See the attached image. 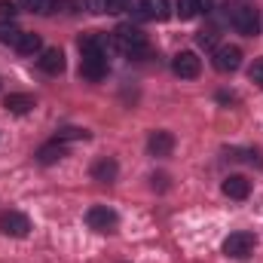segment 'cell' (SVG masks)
Wrapping results in <instances>:
<instances>
[{
    "mask_svg": "<svg viewBox=\"0 0 263 263\" xmlns=\"http://www.w3.org/2000/svg\"><path fill=\"white\" fill-rule=\"evenodd\" d=\"M114 46L120 49V52H126V55H141V52H147V34L138 28V25H120L117 31H114Z\"/></svg>",
    "mask_w": 263,
    "mask_h": 263,
    "instance_id": "6da1fadb",
    "label": "cell"
},
{
    "mask_svg": "<svg viewBox=\"0 0 263 263\" xmlns=\"http://www.w3.org/2000/svg\"><path fill=\"white\" fill-rule=\"evenodd\" d=\"M254 248H257V239H254V233H248V230L230 233V236L223 239V254L233 257V260H248V257L254 254Z\"/></svg>",
    "mask_w": 263,
    "mask_h": 263,
    "instance_id": "7a4b0ae2",
    "label": "cell"
},
{
    "mask_svg": "<svg viewBox=\"0 0 263 263\" xmlns=\"http://www.w3.org/2000/svg\"><path fill=\"white\" fill-rule=\"evenodd\" d=\"M86 223H89V230H95V233H114V230L120 227V217H117L114 208L95 205V208L86 211Z\"/></svg>",
    "mask_w": 263,
    "mask_h": 263,
    "instance_id": "3957f363",
    "label": "cell"
},
{
    "mask_svg": "<svg viewBox=\"0 0 263 263\" xmlns=\"http://www.w3.org/2000/svg\"><path fill=\"white\" fill-rule=\"evenodd\" d=\"M233 28H236L239 34H245V37H254V34L260 31V15H257V9H254V6H236V9H233Z\"/></svg>",
    "mask_w": 263,
    "mask_h": 263,
    "instance_id": "277c9868",
    "label": "cell"
},
{
    "mask_svg": "<svg viewBox=\"0 0 263 263\" xmlns=\"http://www.w3.org/2000/svg\"><path fill=\"white\" fill-rule=\"evenodd\" d=\"M28 230H31V220H28L22 211H3V214H0V233H3V236L25 239Z\"/></svg>",
    "mask_w": 263,
    "mask_h": 263,
    "instance_id": "5b68a950",
    "label": "cell"
},
{
    "mask_svg": "<svg viewBox=\"0 0 263 263\" xmlns=\"http://www.w3.org/2000/svg\"><path fill=\"white\" fill-rule=\"evenodd\" d=\"M211 65L217 67L220 73H233V70H239V65H242V49H239V46L223 43V46H217V49H214Z\"/></svg>",
    "mask_w": 263,
    "mask_h": 263,
    "instance_id": "8992f818",
    "label": "cell"
},
{
    "mask_svg": "<svg viewBox=\"0 0 263 263\" xmlns=\"http://www.w3.org/2000/svg\"><path fill=\"white\" fill-rule=\"evenodd\" d=\"M104 73H107V55H104V52L83 55V62H80V77L98 83V80H104Z\"/></svg>",
    "mask_w": 263,
    "mask_h": 263,
    "instance_id": "52a82bcc",
    "label": "cell"
},
{
    "mask_svg": "<svg viewBox=\"0 0 263 263\" xmlns=\"http://www.w3.org/2000/svg\"><path fill=\"white\" fill-rule=\"evenodd\" d=\"M172 70H175L178 77H184V80H193V77H199V70H202V62H199L196 52L184 49V52H178V55H175Z\"/></svg>",
    "mask_w": 263,
    "mask_h": 263,
    "instance_id": "ba28073f",
    "label": "cell"
},
{
    "mask_svg": "<svg viewBox=\"0 0 263 263\" xmlns=\"http://www.w3.org/2000/svg\"><path fill=\"white\" fill-rule=\"evenodd\" d=\"M147 150H150L153 156H168V153L175 150V135L165 132V129L153 132V135L147 138Z\"/></svg>",
    "mask_w": 263,
    "mask_h": 263,
    "instance_id": "9c48e42d",
    "label": "cell"
},
{
    "mask_svg": "<svg viewBox=\"0 0 263 263\" xmlns=\"http://www.w3.org/2000/svg\"><path fill=\"white\" fill-rule=\"evenodd\" d=\"M37 65H40V70H46V73H62L65 70V52L59 49V46H52V49H43L40 52V59H37Z\"/></svg>",
    "mask_w": 263,
    "mask_h": 263,
    "instance_id": "30bf717a",
    "label": "cell"
},
{
    "mask_svg": "<svg viewBox=\"0 0 263 263\" xmlns=\"http://www.w3.org/2000/svg\"><path fill=\"white\" fill-rule=\"evenodd\" d=\"M117 172H120V165H117V159H110V156H101V159L92 162V178L101 181V184L117 181Z\"/></svg>",
    "mask_w": 263,
    "mask_h": 263,
    "instance_id": "8fae6325",
    "label": "cell"
},
{
    "mask_svg": "<svg viewBox=\"0 0 263 263\" xmlns=\"http://www.w3.org/2000/svg\"><path fill=\"white\" fill-rule=\"evenodd\" d=\"M220 190H223V196H230V199H248V193H251V181L242 178V175H230V178L220 184Z\"/></svg>",
    "mask_w": 263,
    "mask_h": 263,
    "instance_id": "7c38bea8",
    "label": "cell"
},
{
    "mask_svg": "<svg viewBox=\"0 0 263 263\" xmlns=\"http://www.w3.org/2000/svg\"><path fill=\"white\" fill-rule=\"evenodd\" d=\"M3 107H6L9 114H28V110H34V107H37V101H34V95L12 92V95H6V98H3Z\"/></svg>",
    "mask_w": 263,
    "mask_h": 263,
    "instance_id": "4fadbf2b",
    "label": "cell"
},
{
    "mask_svg": "<svg viewBox=\"0 0 263 263\" xmlns=\"http://www.w3.org/2000/svg\"><path fill=\"white\" fill-rule=\"evenodd\" d=\"M67 150H65L62 141H49V144H43V147L37 150V162H40V165H52V162H59Z\"/></svg>",
    "mask_w": 263,
    "mask_h": 263,
    "instance_id": "5bb4252c",
    "label": "cell"
},
{
    "mask_svg": "<svg viewBox=\"0 0 263 263\" xmlns=\"http://www.w3.org/2000/svg\"><path fill=\"white\" fill-rule=\"evenodd\" d=\"M86 6L95 15H104V12H123L126 9V0H86Z\"/></svg>",
    "mask_w": 263,
    "mask_h": 263,
    "instance_id": "9a60e30c",
    "label": "cell"
},
{
    "mask_svg": "<svg viewBox=\"0 0 263 263\" xmlns=\"http://www.w3.org/2000/svg\"><path fill=\"white\" fill-rule=\"evenodd\" d=\"M22 55H37L40 49H43V40H40V34H22V40H18V46H15Z\"/></svg>",
    "mask_w": 263,
    "mask_h": 263,
    "instance_id": "2e32d148",
    "label": "cell"
},
{
    "mask_svg": "<svg viewBox=\"0 0 263 263\" xmlns=\"http://www.w3.org/2000/svg\"><path fill=\"white\" fill-rule=\"evenodd\" d=\"M147 15H150V18H156V22H165V18L172 15L168 0H147Z\"/></svg>",
    "mask_w": 263,
    "mask_h": 263,
    "instance_id": "e0dca14e",
    "label": "cell"
},
{
    "mask_svg": "<svg viewBox=\"0 0 263 263\" xmlns=\"http://www.w3.org/2000/svg\"><path fill=\"white\" fill-rule=\"evenodd\" d=\"M175 9H178V15H181L184 22H190V18H196L199 15V3L196 0H175Z\"/></svg>",
    "mask_w": 263,
    "mask_h": 263,
    "instance_id": "ac0fdd59",
    "label": "cell"
},
{
    "mask_svg": "<svg viewBox=\"0 0 263 263\" xmlns=\"http://www.w3.org/2000/svg\"><path fill=\"white\" fill-rule=\"evenodd\" d=\"M22 34H25V31H18V28H12V25H0V43H6V46H18Z\"/></svg>",
    "mask_w": 263,
    "mask_h": 263,
    "instance_id": "d6986e66",
    "label": "cell"
},
{
    "mask_svg": "<svg viewBox=\"0 0 263 263\" xmlns=\"http://www.w3.org/2000/svg\"><path fill=\"white\" fill-rule=\"evenodd\" d=\"M83 138H89V132H83V129H73V126H67V129H62L59 135H55V141H83Z\"/></svg>",
    "mask_w": 263,
    "mask_h": 263,
    "instance_id": "ffe728a7",
    "label": "cell"
},
{
    "mask_svg": "<svg viewBox=\"0 0 263 263\" xmlns=\"http://www.w3.org/2000/svg\"><path fill=\"white\" fill-rule=\"evenodd\" d=\"M126 12H132L135 18H150L147 15V0H126Z\"/></svg>",
    "mask_w": 263,
    "mask_h": 263,
    "instance_id": "44dd1931",
    "label": "cell"
},
{
    "mask_svg": "<svg viewBox=\"0 0 263 263\" xmlns=\"http://www.w3.org/2000/svg\"><path fill=\"white\" fill-rule=\"evenodd\" d=\"M31 12H52V0H18Z\"/></svg>",
    "mask_w": 263,
    "mask_h": 263,
    "instance_id": "7402d4cb",
    "label": "cell"
},
{
    "mask_svg": "<svg viewBox=\"0 0 263 263\" xmlns=\"http://www.w3.org/2000/svg\"><path fill=\"white\" fill-rule=\"evenodd\" d=\"M196 43L202 46V49H214V43H217V34L208 28V31H199L196 34Z\"/></svg>",
    "mask_w": 263,
    "mask_h": 263,
    "instance_id": "603a6c76",
    "label": "cell"
},
{
    "mask_svg": "<svg viewBox=\"0 0 263 263\" xmlns=\"http://www.w3.org/2000/svg\"><path fill=\"white\" fill-rule=\"evenodd\" d=\"M248 77H251V83H257V86H263V59H257L254 65L248 67Z\"/></svg>",
    "mask_w": 263,
    "mask_h": 263,
    "instance_id": "cb8c5ba5",
    "label": "cell"
},
{
    "mask_svg": "<svg viewBox=\"0 0 263 263\" xmlns=\"http://www.w3.org/2000/svg\"><path fill=\"white\" fill-rule=\"evenodd\" d=\"M12 15H15V6L6 3V0H0V18H12Z\"/></svg>",
    "mask_w": 263,
    "mask_h": 263,
    "instance_id": "d4e9b609",
    "label": "cell"
},
{
    "mask_svg": "<svg viewBox=\"0 0 263 263\" xmlns=\"http://www.w3.org/2000/svg\"><path fill=\"white\" fill-rule=\"evenodd\" d=\"M199 3V12H208V9H211V3H214V0H196Z\"/></svg>",
    "mask_w": 263,
    "mask_h": 263,
    "instance_id": "484cf974",
    "label": "cell"
}]
</instances>
